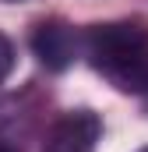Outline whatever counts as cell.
<instances>
[{
    "instance_id": "obj_1",
    "label": "cell",
    "mask_w": 148,
    "mask_h": 152,
    "mask_svg": "<svg viewBox=\"0 0 148 152\" xmlns=\"http://www.w3.org/2000/svg\"><path fill=\"white\" fill-rule=\"evenodd\" d=\"M92 67L120 92H148V25L145 21H106L85 36Z\"/></svg>"
},
{
    "instance_id": "obj_2",
    "label": "cell",
    "mask_w": 148,
    "mask_h": 152,
    "mask_svg": "<svg viewBox=\"0 0 148 152\" xmlns=\"http://www.w3.org/2000/svg\"><path fill=\"white\" fill-rule=\"evenodd\" d=\"M102 138V120L95 110H71L49 124L42 152H95Z\"/></svg>"
},
{
    "instance_id": "obj_3",
    "label": "cell",
    "mask_w": 148,
    "mask_h": 152,
    "mask_svg": "<svg viewBox=\"0 0 148 152\" xmlns=\"http://www.w3.org/2000/svg\"><path fill=\"white\" fill-rule=\"evenodd\" d=\"M32 50H36V57L49 67V71H64V67H71L74 57H78V50H81V39L74 32L67 21H60V18H53V21H39L36 32H32Z\"/></svg>"
},
{
    "instance_id": "obj_4",
    "label": "cell",
    "mask_w": 148,
    "mask_h": 152,
    "mask_svg": "<svg viewBox=\"0 0 148 152\" xmlns=\"http://www.w3.org/2000/svg\"><path fill=\"white\" fill-rule=\"evenodd\" d=\"M11 71H14V46H11V39L0 32V85L11 78Z\"/></svg>"
},
{
    "instance_id": "obj_5",
    "label": "cell",
    "mask_w": 148,
    "mask_h": 152,
    "mask_svg": "<svg viewBox=\"0 0 148 152\" xmlns=\"http://www.w3.org/2000/svg\"><path fill=\"white\" fill-rule=\"evenodd\" d=\"M0 152H14V149H7V145H0Z\"/></svg>"
},
{
    "instance_id": "obj_6",
    "label": "cell",
    "mask_w": 148,
    "mask_h": 152,
    "mask_svg": "<svg viewBox=\"0 0 148 152\" xmlns=\"http://www.w3.org/2000/svg\"><path fill=\"white\" fill-rule=\"evenodd\" d=\"M141 152H148V149H141Z\"/></svg>"
}]
</instances>
